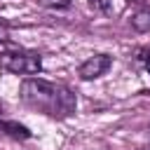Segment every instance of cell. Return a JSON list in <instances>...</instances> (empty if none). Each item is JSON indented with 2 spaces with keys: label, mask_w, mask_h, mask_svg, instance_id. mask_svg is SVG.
<instances>
[{
  "label": "cell",
  "mask_w": 150,
  "mask_h": 150,
  "mask_svg": "<svg viewBox=\"0 0 150 150\" xmlns=\"http://www.w3.org/2000/svg\"><path fill=\"white\" fill-rule=\"evenodd\" d=\"M19 98L30 108L47 117H70L77 108L75 94L56 82L42 80V77H26L19 87Z\"/></svg>",
  "instance_id": "6da1fadb"
},
{
  "label": "cell",
  "mask_w": 150,
  "mask_h": 150,
  "mask_svg": "<svg viewBox=\"0 0 150 150\" xmlns=\"http://www.w3.org/2000/svg\"><path fill=\"white\" fill-rule=\"evenodd\" d=\"M0 68L14 75H38L42 70V59L40 54L23 52V49L0 52Z\"/></svg>",
  "instance_id": "7a4b0ae2"
},
{
  "label": "cell",
  "mask_w": 150,
  "mask_h": 150,
  "mask_svg": "<svg viewBox=\"0 0 150 150\" xmlns=\"http://www.w3.org/2000/svg\"><path fill=\"white\" fill-rule=\"evenodd\" d=\"M110 66H112V59L108 54H94V56H89L87 61L80 63L77 73H80L82 80H96V77L105 75L110 70Z\"/></svg>",
  "instance_id": "3957f363"
},
{
  "label": "cell",
  "mask_w": 150,
  "mask_h": 150,
  "mask_svg": "<svg viewBox=\"0 0 150 150\" xmlns=\"http://www.w3.org/2000/svg\"><path fill=\"white\" fill-rule=\"evenodd\" d=\"M131 26H134L136 30H141V33L150 30V9H143V12L134 14V19H131Z\"/></svg>",
  "instance_id": "277c9868"
},
{
  "label": "cell",
  "mask_w": 150,
  "mask_h": 150,
  "mask_svg": "<svg viewBox=\"0 0 150 150\" xmlns=\"http://www.w3.org/2000/svg\"><path fill=\"white\" fill-rule=\"evenodd\" d=\"M89 5H91L94 9H98V12H105V14H110V12H112L110 0H89Z\"/></svg>",
  "instance_id": "5b68a950"
},
{
  "label": "cell",
  "mask_w": 150,
  "mask_h": 150,
  "mask_svg": "<svg viewBox=\"0 0 150 150\" xmlns=\"http://www.w3.org/2000/svg\"><path fill=\"white\" fill-rule=\"evenodd\" d=\"M138 61L145 66V70L150 73V49H145V47H141L138 49Z\"/></svg>",
  "instance_id": "8992f818"
},
{
  "label": "cell",
  "mask_w": 150,
  "mask_h": 150,
  "mask_svg": "<svg viewBox=\"0 0 150 150\" xmlns=\"http://www.w3.org/2000/svg\"><path fill=\"white\" fill-rule=\"evenodd\" d=\"M47 7H54V9H63V7H70V0H42Z\"/></svg>",
  "instance_id": "52a82bcc"
},
{
  "label": "cell",
  "mask_w": 150,
  "mask_h": 150,
  "mask_svg": "<svg viewBox=\"0 0 150 150\" xmlns=\"http://www.w3.org/2000/svg\"><path fill=\"white\" fill-rule=\"evenodd\" d=\"M138 150H150V145H143V148H138Z\"/></svg>",
  "instance_id": "ba28073f"
},
{
  "label": "cell",
  "mask_w": 150,
  "mask_h": 150,
  "mask_svg": "<svg viewBox=\"0 0 150 150\" xmlns=\"http://www.w3.org/2000/svg\"><path fill=\"white\" fill-rule=\"evenodd\" d=\"M129 2H141V0H129Z\"/></svg>",
  "instance_id": "9c48e42d"
}]
</instances>
